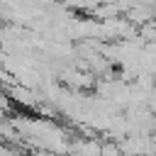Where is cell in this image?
I'll use <instances>...</instances> for the list:
<instances>
[{
    "mask_svg": "<svg viewBox=\"0 0 156 156\" xmlns=\"http://www.w3.org/2000/svg\"><path fill=\"white\" fill-rule=\"evenodd\" d=\"M12 95H15V100L22 102V105H34V98H32V93H29L27 88H15Z\"/></svg>",
    "mask_w": 156,
    "mask_h": 156,
    "instance_id": "cell-1",
    "label": "cell"
}]
</instances>
